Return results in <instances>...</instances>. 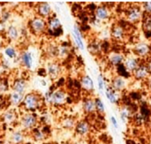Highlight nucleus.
Here are the masks:
<instances>
[{"mask_svg":"<svg viewBox=\"0 0 151 144\" xmlns=\"http://www.w3.org/2000/svg\"><path fill=\"white\" fill-rule=\"evenodd\" d=\"M27 81L24 78H16L12 81L11 84V89L13 92H17L21 95H26L27 89Z\"/></svg>","mask_w":151,"mask_h":144,"instance_id":"19","label":"nucleus"},{"mask_svg":"<svg viewBox=\"0 0 151 144\" xmlns=\"http://www.w3.org/2000/svg\"><path fill=\"white\" fill-rule=\"evenodd\" d=\"M150 73L148 70V67L145 64V61L142 60V62L140 64V66L135 69V71L132 73V78L135 81H141L144 82L149 77Z\"/></svg>","mask_w":151,"mask_h":144,"instance_id":"12","label":"nucleus"},{"mask_svg":"<svg viewBox=\"0 0 151 144\" xmlns=\"http://www.w3.org/2000/svg\"><path fill=\"white\" fill-rule=\"evenodd\" d=\"M110 34H111V39L117 42H124L127 39V37L128 36L127 28L121 23L113 24L111 28Z\"/></svg>","mask_w":151,"mask_h":144,"instance_id":"8","label":"nucleus"},{"mask_svg":"<svg viewBox=\"0 0 151 144\" xmlns=\"http://www.w3.org/2000/svg\"><path fill=\"white\" fill-rule=\"evenodd\" d=\"M95 104H96V112L98 115H104L105 113V105L104 101L100 97H95Z\"/></svg>","mask_w":151,"mask_h":144,"instance_id":"34","label":"nucleus"},{"mask_svg":"<svg viewBox=\"0 0 151 144\" xmlns=\"http://www.w3.org/2000/svg\"><path fill=\"white\" fill-rule=\"evenodd\" d=\"M36 12H37L38 17H41L44 19H48L49 18H50L53 15L52 7H51L50 4L48 2H41V3L37 4Z\"/></svg>","mask_w":151,"mask_h":144,"instance_id":"14","label":"nucleus"},{"mask_svg":"<svg viewBox=\"0 0 151 144\" xmlns=\"http://www.w3.org/2000/svg\"><path fill=\"white\" fill-rule=\"evenodd\" d=\"M148 104H149V106L150 107V109H151V97L150 98V100H149V103H148Z\"/></svg>","mask_w":151,"mask_h":144,"instance_id":"46","label":"nucleus"},{"mask_svg":"<svg viewBox=\"0 0 151 144\" xmlns=\"http://www.w3.org/2000/svg\"><path fill=\"white\" fill-rule=\"evenodd\" d=\"M80 86L82 89L83 91H85L88 96L94 93L95 91V85L92 78L88 74H83L81 75L80 79Z\"/></svg>","mask_w":151,"mask_h":144,"instance_id":"16","label":"nucleus"},{"mask_svg":"<svg viewBox=\"0 0 151 144\" xmlns=\"http://www.w3.org/2000/svg\"><path fill=\"white\" fill-rule=\"evenodd\" d=\"M70 46L66 45V44H62L59 45L58 48V58L59 59H65L66 58L69 57L70 55Z\"/></svg>","mask_w":151,"mask_h":144,"instance_id":"32","label":"nucleus"},{"mask_svg":"<svg viewBox=\"0 0 151 144\" xmlns=\"http://www.w3.org/2000/svg\"><path fill=\"white\" fill-rule=\"evenodd\" d=\"M46 72L51 80H57L62 73V66L58 61H51L47 65Z\"/></svg>","mask_w":151,"mask_h":144,"instance_id":"15","label":"nucleus"},{"mask_svg":"<svg viewBox=\"0 0 151 144\" xmlns=\"http://www.w3.org/2000/svg\"><path fill=\"white\" fill-rule=\"evenodd\" d=\"M128 85H129V79L119 76L118 74L114 75L111 78V83H110V87L113 90H115L119 93H121V92L127 90V89L128 88Z\"/></svg>","mask_w":151,"mask_h":144,"instance_id":"10","label":"nucleus"},{"mask_svg":"<svg viewBox=\"0 0 151 144\" xmlns=\"http://www.w3.org/2000/svg\"><path fill=\"white\" fill-rule=\"evenodd\" d=\"M143 17L144 13L140 4H131L125 10V19L131 25L140 24Z\"/></svg>","mask_w":151,"mask_h":144,"instance_id":"2","label":"nucleus"},{"mask_svg":"<svg viewBox=\"0 0 151 144\" xmlns=\"http://www.w3.org/2000/svg\"><path fill=\"white\" fill-rule=\"evenodd\" d=\"M19 62L22 64V66L27 69V70H31L34 66V57L32 52L28 51V50H24L22 51L19 56Z\"/></svg>","mask_w":151,"mask_h":144,"instance_id":"21","label":"nucleus"},{"mask_svg":"<svg viewBox=\"0 0 151 144\" xmlns=\"http://www.w3.org/2000/svg\"><path fill=\"white\" fill-rule=\"evenodd\" d=\"M144 61H145V64H146V66H147V67H148V70H149L150 73L151 74V57H149V58H148L147 59H145Z\"/></svg>","mask_w":151,"mask_h":144,"instance_id":"40","label":"nucleus"},{"mask_svg":"<svg viewBox=\"0 0 151 144\" xmlns=\"http://www.w3.org/2000/svg\"><path fill=\"white\" fill-rule=\"evenodd\" d=\"M7 90H8V82L4 79H0V95H3V93L6 92Z\"/></svg>","mask_w":151,"mask_h":144,"instance_id":"38","label":"nucleus"},{"mask_svg":"<svg viewBox=\"0 0 151 144\" xmlns=\"http://www.w3.org/2000/svg\"><path fill=\"white\" fill-rule=\"evenodd\" d=\"M106 81H105V79H104V76L100 73L98 76H97V87H98V89L101 93L104 92L105 90V88H106Z\"/></svg>","mask_w":151,"mask_h":144,"instance_id":"35","label":"nucleus"},{"mask_svg":"<svg viewBox=\"0 0 151 144\" xmlns=\"http://www.w3.org/2000/svg\"><path fill=\"white\" fill-rule=\"evenodd\" d=\"M73 38L76 47L81 50H84L85 44H84V41H83L82 32H81V27L77 24H75L73 28Z\"/></svg>","mask_w":151,"mask_h":144,"instance_id":"22","label":"nucleus"},{"mask_svg":"<svg viewBox=\"0 0 151 144\" xmlns=\"http://www.w3.org/2000/svg\"><path fill=\"white\" fill-rule=\"evenodd\" d=\"M24 141H25V133L22 129L13 131L9 137V143L12 144H22Z\"/></svg>","mask_w":151,"mask_h":144,"instance_id":"26","label":"nucleus"},{"mask_svg":"<svg viewBox=\"0 0 151 144\" xmlns=\"http://www.w3.org/2000/svg\"><path fill=\"white\" fill-rule=\"evenodd\" d=\"M49 35L54 37L60 36L63 34V28L60 19L53 14L50 18L47 19V32Z\"/></svg>","mask_w":151,"mask_h":144,"instance_id":"7","label":"nucleus"},{"mask_svg":"<svg viewBox=\"0 0 151 144\" xmlns=\"http://www.w3.org/2000/svg\"><path fill=\"white\" fill-rule=\"evenodd\" d=\"M24 98V95L19 94L17 92H12L9 96H8V101H9V104L13 106V107H17V106H20L22 104Z\"/></svg>","mask_w":151,"mask_h":144,"instance_id":"27","label":"nucleus"},{"mask_svg":"<svg viewBox=\"0 0 151 144\" xmlns=\"http://www.w3.org/2000/svg\"><path fill=\"white\" fill-rule=\"evenodd\" d=\"M142 29L144 34V36L147 39H151V16L144 15L142 22Z\"/></svg>","mask_w":151,"mask_h":144,"instance_id":"25","label":"nucleus"},{"mask_svg":"<svg viewBox=\"0 0 151 144\" xmlns=\"http://www.w3.org/2000/svg\"><path fill=\"white\" fill-rule=\"evenodd\" d=\"M45 99L49 104L53 106L59 107L66 104L68 99V95L66 91L63 89H57L53 91H50L46 94Z\"/></svg>","mask_w":151,"mask_h":144,"instance_id":"3","label":"nucleus"},{"mask_svg":"<svg viewBox=\"0 0 151 144\" xmlns=\"http://www.w3.org/2000/svg\"><path fill=\"white\" fill-rule=\"evenodd\" d=\"M149 144H151V140H150V143H149Z\"/></svg>","mask_w":151,"mask_h":144,"instance_id":"48","label":"nucleus"},{"mask_svg":"<svg viewBox=\"0 0 151 144\" xmlns=\"http://www.w3.org/2000/svg\"><path fill=\"white\" fill-rule=\"evenodd\" d=\"M132 53L140 59L145 60L150 57L151 44L147 42H137L132 49Z\"/></svg>","mask_w":151,"mask_h":144,"instance_id":"6","label":"nucleus"},{"mask_svg":"<svg viewBox=\"0 0 151 144\" xmlns=\"http://www.w3.org/2000/svg\"><path fill=\"white\" fill-rule=\"evenodd\" d=\"M74 131H75L76 135L81 136V137L88 136L90 134V132H91V125L86 120H79L76 123Z\"/></svg>","mask_w":151,"mask_h":144,"instance_id":"18","label":"nucleus"},{"mask_svg":"<svg viewBox=\"0 0 151 144\" xmlns=\"http://www.w3.org/2000/svg\"><path fill=\"white\" fill-rule=\"evenodd\" d=\"M144 82L146 83V86H147V88H148V89H150V90L151 91V74L150 75V77H149V78H148V79H147V80H146Z\"/></svg>","mask_w":151,"mask_h":144,"instance_id":"41","label":"nucleus"},{"mask_svg":"<svg viewBox=\"0 0 151 144\" xmlns=\"http://www.w3.org/2000/svg\"><path fill=\"white\" fill-rule=\"evenodd\" d=\"M3 144H12V143H10L9 142H6V143H3Z\"/></svg>","mask_w":151,"mask_h":144,"instance_id":"47","label":"nucleus"},{"mask_svg":"<svg viewBox=\"0 0 151 144\" xmlns=\"http://www.w3.org/2000/svg\"><path fill=\"white\" fill-rule=\"evenodd\" d=\"M4 47V41L0 38V52H1V50H2V49Z\"/></svg>","mask_w":151,"mask_h":144,"instance_id":"42","label":"nucleus"},{"mask_svg":"<svg viewBox=\"0 0 151 144\" xmlns=\"http://www.w3.org/2000/svg\"><path fill=\"white\" fill-rule=\"evenodd\" d=\"M150 57H151V54H150Z\"/></svg>","mask_w":151,"mask_h":144,"instance_id":"51","label":"nucleus"},{"mask_svg":"<svg viewBox=\"0 0 151 144\" xmlns=\"http://www.w3.org/2000/svg\"><path fill=\"white\" fill-rule=\"evenodd\" d=\"M28 28L30 32L35 35H41L47 32V20L35 16L28 22Z\"/></svg>","mask_w":151,"mask_h":144,"instance_id":"5","label":"nucleus"},{"mask_svg":"<svg viewBox=\"0 0 151 144\" xmlns=\"http://www.w3.org/2000/svg\"><path fill=\"white\" fill-rule=\"evenodd\" d=\"M132 106H133V104H129V105L121 104L119 106V113L120 120L123 123H127L130 120H132L134 114L135 112H137L134 110V108Z\"/></svg>","mask_w":151,"mask_h":144,"instance_id":"17","label":"nucleus"},{"mask_svg":"<svg viewBox=\"0 0 151 144\" xmlns=\"http://www.w3.org/2000/svg\"><path fill=\"white\" fill-rule=\"evenodd\" d=\"M94 16L96 20L99 22H106L109 21L111 19L112 16V11L108 5L101 4L96 6L94 10Z\"/></svg>","mask_w":151,"mask_h":144,"instance_id":"9","label":"nucleus"},{"mask_svg":"<svg viewBox=\"0 0 151 144\" xmlns=\"http://www.w3.org/2000/svg\"><path fill=\"white\" fill-rule=\"evenodd\" d=\"M108 144H113V143H108Z\"/></svg>","mask_w":151,"mask_h":144,"instance_id":"49","label":"nucleus"},{"mask_svg":"<svg viewBox=\"0 0 151 144\" xmlns=\"http://www.w3.org/2000/svg\"><path fill=\"white\" fill-rule=\"evenodd\" d=\"M126 54L119 50H111L107 55V62L111 66L116 68L117 66L123 64Z\"/></svg>","mask_w":151,"mask_h":144,"instance_id":"13","label":"nucleus"},{"mask_svg":"<svg viewBox=\"0 0 151 144\" xmlns=\"http://www.w3.org/2000/svg\"><path fill=\"white\" fill-rule=\"evenodd\" d=\"M82 110L88 115H93V114L96 113L95 97H93L91 96H86L82 101Z\"/></svg>","mask_w":151,"mask_h":144,"instance_id":"23","label":"nucleus"},{"mask_svg":"<svg viewBox=\"0 0 151 144\" xmlns=\"http://www.w3.org/2000/svg\"><path fill=\"white\" fill-rule=\"evenodd\" d=\"M61 144H73V143L71 141H65V142H63Z\"/></svg>","mask_w":151,"mask_h":144,"instance_id":"44","label":"nucleus"},{"mask_svg":"<svg viewBox=\"0 0 151 144\" xmlns=\"http://www.w3.org/2000/svg\"><path fill=\"white\" fill-rule=\"evenodd\" d=\"M31 135L36 142H42L47 138V133L40 127H35L34 130H32Z\"/></svg>","mask_w":151,"mask_h":144,"instance_id":"29","label":"nucleus"},{"mask_svg":"<svg viewBox=\"0 0 151 144\" xmlns=\"http://www.w3.org/2000/svg\"><path fill=\"white\" fill-rule=\"evenodd\" d=\"M1 120L4 124L12 125L18 120V114L14 109H7L2 115Z\"/></svg>","mask_w":151,"mask_h":144,"instance_id":"24","label":"nucleus"},{"mask_svg":"<svg viewBox=\"0 0 151 144\" xmlns=\"http://www.w3.org/2000/svg\"><path fill=\"white\" fill-rule=\"evenodd\" d=\"M141 7L143 11L144 15H150L151 16V1H146L140 4Z\"/></svg>","mask_w":151,"mask_h":144,"instance_id":"36","label":"nucleus"},{"mask_svg":"<svg viewBox=\"0 0 151 144\" xmlns=\"http://www.w3.org/2000/svg\"><path fill=\"white\" fill-rule=\"evenodd\" d=\"M104 94L106 96V98L108 99V101L114 105H120L121 104V95L120 93L113 90L110 86H106L105 90H104Z\"/></svg>","mask_w":151,"mask_h":144,"instance_id":"20","label":"nucleus"},{"mask_svg":"<svg viewBox=\"0 0 151 144\" xmlns=\"http://www.w3.org/2000/svg\"><path fill=\"white\" fill-rule=\"evenodd\" d=\"M3 127H4V123H3L2 120H0V134H1L2 131H3Z\"/></svg>","mask_w":151,"mask_h":144,"instance_id":"43","label":"nucleus"},{"mask_svg":"<svg viewBox=\"0 0 151 144\" xmlns=\"http://www.w3.org/2000/svg\"><path fill=\"white\" fill-rule=\"evenodd\" d=\"M38 117L35 112H25L19 119L23 131H32L38 126Z\"/></svg>","mask_w":151,"mask_h":144,"instance_id":"4","label":"nucleus"},{"mask_svg":"<svg viewBox=\"0 0 151 144\" xmlns=\"http://www.w3.org/2000/svg\"><path fill=\"white\" fill-rule=\"evenodd\" d=\"M43 98L38 92H28L24 96L21 107L26 111V112H35L40 110L43 104Z\"/></svg>","mask_w":151,"mask_h":144,"instance_id":"1","label":"nucleus"},{"mask_svg":"<svg viewBox=\"0 0 151 144\" xmlns=\"http://www.w3.org/2000/svg\"><path fill=\"white\" fill-rule=\"evenodd\" d=\"M142 62V59H140L139 58H137L135 55L132 53V54L126 55L123 62V66H125L126 70L132 75V73L135 71V69L140 66Z\"/></svg>","mask_w":151,"mask_h":144,"instance_id":"11","label":"nucleus"},{"mask_svg":"<svg viewBox=\"0 0 151 144\" xmlns=\"http://www.w3.org/2000/svg\"><path fill=\"white\" fill-rule=\"evenodd\" d=\"M19 30L14 25H10L6 28V36L10 41H17L19 38Z\"/></svg>","mask_w":151,"mask_h":144,"instance_id":"28","label":"nucleus"},{"mask_svg":"<svg viewBox=\"0 0 151 144\" xmlns=\"http://www.w3.org/2000/svg\"><path fill=\"white\" fill-rule=\"evenodd\" d=\"M110 121H111V126H112L115 129H119V122H118V120H117L116 117H114V116H111V118H110Z\"/></svg>","mask_w":151,"mask_h":144,"instance_id":"39","label":"nucleus"},{"mask_svg":"<svg viewBox=\"0 0 151 144\" xmlns=\"http://www.w3.org/2000/svg\"><path fill=\"white\" fill-rule=\"evenodd\" d=\"M77 120L73 117H66L61 120V126L66 130H73L75 128Z\"/></svg>","mask_w":151,"mask_h":144,"instance_id":"30","label":"nucleus"},{"mask_svg":"<svg viewBox=\"0 0 151 144\" xmlns=\"http://www.w3.org/2000/svg\"><path fill=\"white\" fill-rule=\"evenodd\" d=\"M4 56L6 57V58H9V59H16V58H19V56L17 50L12 46L4 47Z\"/></svg>","mask_w":151,"mask_h":144,"instance_id":"33","label":"nucleus"},{"mask_svg":"<svg viewBox=\"0 0 151 144\" xmlns=\"http://www.w3.org/2000/svg\"><path fill=\"white\" fill-rule=\"evenodd\" d=\"M150 126H151V122H150Z\"/></svg>","mask_w":151,"mask_h":144,"instance_id":"50","label":"nucleus"},{"mask_svg":"<svg viewBox=\"0 0 151 144\" xmlns=\"http://www.w3.org/2000/svg\"><path fill=\"white\" fill-rule=\"evenodd\" d=\"M3 11H4V8H3V5L0 4V16H1V14H2V12H3Z\"/></svg>","mask_w":151,"mask_h":144,"instance_id":"45","label":"nucleus"},{"mask_svg":"<svg viewBox=\"0 0 151 144\" xmlns=\"http://www.w3.org/2000/svg\"><path fill=\"white\" fill-rule=\"evenodd\" d=\"M88 50L93 56H97V55H99L100 53L103 52L102 43H100L98 42H96V41L91 42H89V44L88 46Z\"/></svg>","mask_w":151,"mask_h":144,"instance_id":"31","label":"nucleus"},{"mask_svg":"<svg viewBox=\"0 0 151 144\" xmlns=\"http://www.w3.org/2000/svg\"><path fill=\"white\" fill-rule=\"evenodd\" d=\"M10 18H11V12L4 9V11H3V12H2V14L0 16V22L4 24L10 19Z\"/></svg>","mask_w":151,"mask_h":144,"instance_id":"37","label":"nucleus"}]
</instances>
